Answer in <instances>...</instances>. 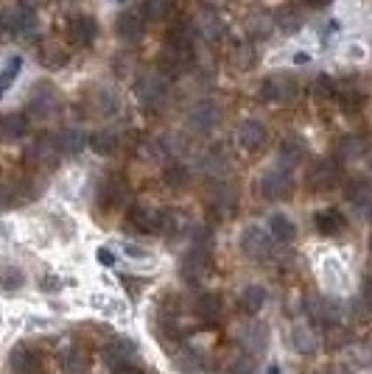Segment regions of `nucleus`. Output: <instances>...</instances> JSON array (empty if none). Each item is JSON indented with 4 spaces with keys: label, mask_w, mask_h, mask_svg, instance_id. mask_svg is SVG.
<instances>
[{
    "label": "nucleus",
    "mask_w": 372,
    "mask_h": 374,
    "mask_svg": "<svg viewBox=\"0 0 372 374\" xmlns=\"http://www.w3.org/2000/svg\"><path fill=\"white\" fill-rule=\"evenodd\" d=\"M9 204H12V193H9V187L0 184V210L9 207Z\"/></svg>",
    "instance_id": "nucleus-48"
},
{
    "label": "nucleus",
    "mask_w": 372,
    "mask_h": 374,
    "mask_svg": "<svg viewBox=\"0 0 372 374\" xmlns=\"http://www.w3.org/2000/svg\"><path fill=\"white\" fill-rule=\"evenodd\" d=\"M23 134H26V120H23V117H17V115L0 117V140H3V143L20 140Z\"/></svg>",
    "instance_id": "nucleus-27"
},
{
    "label": "nucleus",
    "mask_w": 372,
    "mask_h": 374,
    "mask_svg": "<svg viewBox=\"0 0 372 374\" xmlns=\"http://www.w3.org/2000/svg\"><path fill=\"white\" fill-rule=\"evenodd\" d=\"M210 271H213L210 249H199V246H194V249L188 252V257L182 260V277L188 279V282H194V285L205 282V279L210 277Z\"/></svg>",
    "instance_id": "nucleus-5"
},
{
    "label": "nucleus",
    "mask_w": 372,
    "mask_h": 374,
    "mask_svg": "<svg viewBox=\"0 0 372 374\" xmlns=\"http://www.w3.org/2000/svg\"><path fill=\"white\" fill-rule=\"evenodd\" d=\"M126 199H129V187H126V181L121 176H109L101 184V190H98V204L104 210H118V207L126 204Z\"/></svg>",
    "instance_id": "nucleus-8"
},
{
    "label": "nucleus",
    "mask_w": 372,
    "mask_h": 374,
    "mask_svg": "<svg viewBox=\"0 0 372 374\" xmlns=\"http://www.w3.org/2000/svg\"><path fill=\"white\" fill-rule=\"evenodd\" d=\"M104 357H107V363H109L112 371H115V368H121V366H132V363H134V357H137V346H134V341L115 338V341L107 346Z\"/></svg>",
    "instance_id": "nucleus-12"
},
{
    "label": "nucleus",
    "mask_w": 372,
    "mask_h": 374,
    "mask_svg": "<svg viewBox=\"0 0 372 374\" xmlns=\"http://www.w3.org/2000/svg\"><path fill=\"white\" fill-rule=\"evenodd\" d=\"M261 90H263V98H266V101H277V104H291V101L300 95L297 81H294L291 76H286V73L269 76Z\"/></svg>",
    "instance_id": "nucleus-6"
},
{
    "label": "nucleus",
    "mask_w": 372,
    "mask_h": 374,
    "mask_svg": "<svg viewBox=\"0 0 372 374\" xmlns=\"http://www.w3.org/2000/svg\"><path fill=\"white\" fill-rule=\"evenodd\" d=\"M302 156H305V145H302L300 137H286V140L280 143V162H283L286 168L297 165Z\"/></svg>",
    "instance_id": "nucleus-25"
},
{
    "label": "nucleus",
    "mask_w": 372,
    "mask_h": 374,
    "mask_svg": "<svg viewBox=\"0 0 372 374\" xmlns=\"http://www.w3.org/2000/svg\"><path fill=\"white\" fill-rule=\"evenodd\" d=\"M0 20H3V31H12V34L26 37V40H34L37 29H40L31 6H9V9L0 12Z\"/></svg>",
    "instance_id": "nucleus-1"
},
{
    "label": "nucleus",
    "mask_w": 372,
    "mask_h": 374,
    "mask_svg": "<svg viewBox=\"0 0 372 374\" xmlns=\"http://www.w3.org/2000/svg\"><path fill=\"white\" fill-rule=\"evenodd\" d=\"M115 31H118L121 40H126V42H137V40L143 37V20H140V15H134V12H123V15H118Z\"/></svg>",
    "instance_id": "nucleus-18"
},
{
    "label": "nucleus",
    "mask_w": 372,
    "mask_h": 374,
    "mask_svg": "<svg viewBox=\"0 0 372 374\" xmlns=\"http://www.w3.org/2000/svg\"><path fill=\"white\" fill-rule=\"evenodd\" d=\"M98 263H104V266H112V263H115V254H112L109 249H98Z\"/></svg>",
    "instance_id": "nucleus-49"
},
{
    "label": "nucleus",
    "mask_w": 372,
    "mask_h": 374,
    "mask_svg": "<svg viewBox=\"0 0 372 374\" xmlns=\"http://www.w3.org/2000/svg\"><path fill=\"white\" fill-rule=\"evenodd\" d=\"M162 181L171 187V190H185L188 181H191V173H188V168H185V165H168L162 170Z\"/></svg>",
    "instance_id": "nucleus-28"
},
{
    "label": "nucleus",
    "mask_w": 372,
    "mask_h": 374,
    "mask_svg": "<svg viewBox=\"0 0 372 374\" xmlns=\"http://www.w3.org/2000/svg\"><path fill=\"white\" fill-rule=\"evenodd\" d=\"M26 159H29L34 168L51 170V168L59 162V151H56L54 137H42V140H37V143H34V145L26 151Z\"/></svg>",
    "instance_id": "nucleus-9"
},
{
    "label": "nucleus",
    "mask_w": 372,
    "mask_h": 374,
    "mask_svg": "<svg viewBox=\"0 0 372 374\" xmlns=\"http://www.w3.org/2000/svg\"><path fill=\"white\" fill-rule=\"evenodd\" d=\"M126 252H129V254H134V257H143V252H140L137 246H126Z\"/></svg>",
    "instance_id": "nucleus-52"
},
{
    "label": "nucleus",
    "mask_w": 372,
    "mask_h": 374,
    "mask_svg": "<svg viewBox=\"0 0 372 374\" xmlns=\"http://www.w3.org/2000/svg\"><path fill=\"white\" fill-rule=\"evenodd\" d=\"M305 3H308V6H313V9H325V6L330 3V0H305Z\"/></svg>",
    "instance_id": "nucleus-51"
},
{
    "label": "nucleus",
    "mask_w": 372,
    "mask_h": 374,
    "mask_svg": "<svg viewBox=\"0 0 372 374\" xmlns=\"http://www.w3.org/2000/svg\"><path fill=\"white\" fill-rule=\"evenodd\" d=\"M29 109H31V115H37V117H48V115L56 109V90H54L51 84H37Z\"/></svg>",
    "instance_id": "nucleus-16"
},
{
    "label": "nucleus",
    "mask_w": 372,
    "mask_h": 374,
    "mask_svg": "<svg viewBox=\"0 0 372 374\" xmlns=\"http://www.w3.org/2000/svg\"><path fill=\"white\" fill-rule=\"evenodd\" d=\"M168 0H143L140 3V20L146 23H157V20H162L165 15H168Z\"/></svg>",
    "instance_id": "nucleus-30"
},
{
    "label": "nucleus",
    "mask_w": 372,
    "mask_h": 374,
    "mask_svg": "<svg viewBox=\"0 0 372 374\" xmlns=\"http://www.w3.org/2000/svg\"><path fill=\"white\" fill-rule=\"evenodd\" d=\"M20 67H23V59H20V56H15V59H9V62H6V67H3V70H0V95H3V92L15 84V79H17Z\"/></svg>",
    "instance_id": "nucleus-39"
},
{
    "label": "nucleus",
    "mask_w": 372,
    "mask_h": 374,
    "mask_svg": "<svg viewBox=\"0 0 372 374\" xmlns=\"http://www.w3.org/2000/svg\"><path fill=\"white\" fill-rule=\"evenodd\" d=\"M272 20H274V29H283V34H297L302 26V17L294 9H283V12L272 15Z\"/></svg>",
    "instance_id": "nucleus-33"
},
{
    "label": "nucleus",
    "mask_w": 372,
    "mask_h": 374,
    "mask_svg": "<svg viewBox=\"0 0 372 374\" xmlns=\"http://www.w3.org/2000/svg\"><path fill=\"white\" fill-rule=\"evenodd\" d=\"M0 285L3 288H20L23 285V271L20 268H0Z\"/></svg>",
    "instance_id": "nucleus-46"
},
{
    "label": "nucleus",
    "mask_w": 372,
    "mask_h": 374,
    "mask_svg": "<svg viewBox=\"0 0 372 374\" xmlns=\"http://www.w3.org/2000/svg\"><path fill=\"white\" fill-rule=\"evenodd\" d=\"M70 40L76 42V45H82V48H87V45H93L95 42V37H98V26H95V20L93 17H87V15H76L73 20H70Z\"/></svg>",
    "instance_id": "nucleus-13"
},
{
    "label": "nucleus",
    "mask_w": 372,
    "mask_h": 374,
    "mask_svg": "<svg viewBox=\"0 0 372 374\" xmlns=\"http://www.w3.org/2000/svg\"><path fill=\"white\" fill-rule=\"evenodd\" d=\"M247 31H249L252 37L266 40V37L274 31V20H272V15H266V12H263V15H261V12H258V15H252V17H249V23H247Z\"/></svg>",
    "instance_id": "nucleus-34"
},
{
    "label": "nucleus",
    "mask_w": 372,
    "mask_h": 374,
    "mask_svg": "<svg viewBox=\"0 0 372 374\" xmlns=\"http://www.w3.org/2000/svg\"><path fill=\"white\" fill-rule=\"evenodd\" d=\"M188 123H191V129L199 131V134L210 131V129L219 123V106H216L213 101H199V104H194V109L188 112Z\"/></svg>",
    "instance_id": "nucleus-11"
},
{
    "label": "nucleus",
    "mask_w": 372,
    "mask_h": 374,
    "mask_svg": "<svg viewBox=\"0 0 372 374\" xmlns=\"http://www.w3.org/2000/svg\"><path fill=\"white\" fill-rule=\"evenodd\" d=\"M230 374H255V360L244 352L230 357Z\"/></svg>",
    "instance_id": "nucleus-41"
},
{
    "label": "nucleus",
    "mask_w": 372,
    "mask_h": 374,
    "mask_svg": "<svg viewBox=\"0 0 372 374\" xmlns=\"http://www.w3.org/2000/svg\"><path fill=\"white\" fill-rule=\"evenodd\" d=\"M347 202H350L361 216L366 213V207H369V187H366L364 179H358V181H352V184L347 187Z\"/></svg>",
    "instance_id": "nucleus-29"
},
{
    "label": "nucleus",
    "mask_w": 372,
    "mask_h": 374,
    "mask_svg": "<svg viewBox=\"0 0 372 374\" xmlns=\"http://www.w3.org/2000/svg\"><path fill=\"white\" fill-rule=\"evenodd\" d=\"M313 224H316V229L322 232V235H339V232H344V216L339 213V210H319L316 213V218H313Z\"/></svg>",
    "instance_id": "nucleus-20"
},
{
    "label": "nucleus",
    "mask_w": 372,
    "mask_h": 374,
    "mask_svg": "<svg viewBox=\"0 0 372 374\" xmlns=\"http://www.w3.org/2000/svg\"><path fill=\"white\" fill-rule=\"evenodd\" d=\"M222 313H224V302H222L219 293H202V296L196 299V316H199L202 321L213 324V321L222 318Z\"/></svg>",
    "instance_id": "nucleus-19"
},
{
    "label": "nucleus",
    "mask_w": 372,
    "mask_h": 374,
    "mask_svg": "<svg viewBox=\"0 0 372 374\" xmlns=\"http://www.w3.org/2000/svg\"><path fill=\"white\" fill-rule=\"evenodd\" d=\"M54 143H56V151L59 154H76L84 145V134H82V129H62L54 137Z\"/></svg>",
    "instance_id": "nucleus-22"
},
{
    "label": "nucleus",
    "mask_w": 372,
    "mask_h": 374,
    "mask_svg": "<svg viewBox=\"0 0 372 374\" xmlns=\"http://www.w3.org/2000/svg\"><path fill=\"white\" fill-rule=\"evenodd\" d=\"M269 229H272V235H274L277 241H286V243L297 238V227L291 224V218H288V216H272Z\"/></svg>",
    "instance_id": "nucleus-31"
},
{
    "label": "nucleus",
    "mask_w": 372,
    "mask_h": 374,
    "mask_svg": "<svg viewBox=\"0 0 372 374\" xmlns=\"http://www.w3.org/2000/svg\"><path fill=\"white\" fill-rule=\"evenodd\" d=\"M62 371H65V374H84V371H87L84 352H82V349H68V352L62 355Z\"/></svg>",
    "instance_id": "nucleus-37"
},
{
    "label": "nucleus",
    "mask_w": 372,
    "mask_h": 374,
    "mask_svg": "<svg viewBox=\"0 0 372 374\" xmlns=\"http://www.w3.org/2000/svg\"><path fill=\"white\" fill-rule=\"evenodd\" d=\"M361 151H364V143L355 140V137H344V140L339 143V156H341V159H355Z\"/></svg>",
    "instance_id": "nucleus-44"
},
{
    "label": "nucleus",
    "mask_w": 372,
    "mask_h": 374,
    "mask_svg": "<svg viewBox=\"0 0 372 374\" xmlns=\"http://www.w3.org/2000/svg\"><path fill=\"white\" fill-rule=\"evenodd\" d=\"M132 224L140 232H160V210L137 207V210H132Z\"/></svg>",
    "instance_id": "nucleus-24"
},
{
    "label": "nucleus",
    "mask_w": 372,
    "mask_h": 374,
    "mask_svg": "<svg viewBox=\"0 0 372 374\" xmlns=\"http://www.w3.org/2000/svg\"><path fill=\"white\" fill-rule=\"evenodd\" d=\"M40 59H42V65H48V67H65L70 56H68V51L59 48V45H45Z\"/></svg>",
    "instance_id": "nucleus-40"
},
{
    "label": "nucleus",
    "mask_w": 372,
    "mask_h": 374,
    "mask_svg": "<svg viewBox=\"0 0 372 374\" xmlns=\"http://www.w3.org/2000/svg\"><path fill=\"white\" fill-rule=\"evenodd\" d=\"M291 341H294V349L302 352V355H313V352L319 349V338H316V332H313L311 327H305V324L294 327Z\"/></svg>",
    "instance_id": "nucleus-23"
},
{
    "label": "nucleus",
    "mask_w": 372,
    "mask_h": 374,
    "mask_svg": "<svg viewBox=\"0 0 372 374\" xmlns=\"http://www.w3.org/2000/svg\"><path fill=\"white\" fill-rule=\"evenodd\" d=\"M90 145H93V151H98V154H112V151L118 148V131H112V129L95 131V134L90 137Z\"/></svg>",
    "instance_id": "nucleus-36"
},
{
    "label": "nucleus",
    "mask_w": 372,
    "mask_h": 374,
    "mask_svg": "<svg viewBox=\"0 0 372 374\" xmlns=\"http://www.w3.org/2000/svg\"><path fill=\"white\" fill-rule=\"evenodd\" d=\"M137 98H140V104H143L146 109H151V112L162 109L165 101H168V79L160 76V73L143 76L140 84H137Z\"/></svg>",
    "instance_id": "nucleus-2"
},
{
    "label": "nucleus",
    "mask_w": 372,
    "mask_h": 374,
    "mask_svg": "<svg viewBox=\"0 0 372 374\" xmlns=\"http://www.w3.org/2000/svg\"><path fill=\"white\" fill-rule=\"evenodd\" d=\"M173 363H176V368L182 374H199L205 368V360H202V355L196 349H179L173 355Z\"/></svg>",
    "instance_id": "nucleus-21"
},
{
    "label": "nucleus",
    "mask_w": 372,
    "mask_h": 374,
    "mask_svg": "<svg viewBox=\"0 0 372 374\" xmlns=\"http://www.w3.org/2000/svg\"><path fill=\"white\" fill-rule=\"evenodd\" d=\"M233 65H235L238 70H247V67H252V65H255V54H252V45H238V48H235V56H233Z\"/></svg>",
    "instance_id": "nucleus-45"
},
{
    "label": "nucleus",
    "mask_w": 372,
    "mask_h": 374,
    "mask_svg": "<svg viewBox=\"0 0 372 374\" xmlns=\"http://www.w3.org/2000/svg\"><path fill=\"white\" fill-rule=\"evenodd\" d=\"M196 37H199V31H196V23H194V20H182V23L173 29V34H171L173 42L191 45V48H194V42H196Z\"/></svg>",
    "instance_id": "nucleus-38"
},
{
    "label": "nucleus",
    "mask_w": 372,
    "mask_h": 374,
    "mask_svg": "<svg viewBox=\"0 0 372 374\" xmlns=\"http://www.w3.org/2000/svg\"><path fill=\"white\" fill-rule=\"evenodd\" d=\"M241 249H244V254L249 257V260H269V254H272V238L263 232V229H258V227H249L247 232H244V238H241Z\"/></svg>",
    "instance_id": "nucleus-7"
},
{
    "label": "nucleus",
    "mask_w": 372,
    "mask_h": 374,
    "mask_svg": "<svg viewBox=\"0 0 372 374\" xmlns=\"http://www.w3.org/2000/svg\"><path fill=\"white\" fill-rule=\"evenodd\" d=\"M9 366H12V374H37L40 360H37L34 349H29V346L20 343V346H15L12 355H9Z\"/></svg>",
    "instance_id": "nucleus-17"
},
{
    "label": "nucleus",
    "mask_w": 372,
    "mask_h": 374,
    "mask_svg": "<svg viewBox=\"0 0 372 374\" xmlns=\"http://www.w3.org/2000/svg\"><path fill=\"white\" fill-rule=\"evenodd\" d=\"M227 168H230V156H227L222 148H213V151L202 159V170H205L208 176H224Z\"/></svg>",
    "instance_id": "nucleus-26"
},
{
    "label": "nucleus",
    "mask_w": 372,
    "mask_h": 374,
    "mask_svg": "<svg viewBox=\"0 0 372 374\" xmlns=\"http://www.w3.org/2000/svg\"><path fill=\"white\" fill-rule=\"evenodd\" d=\"M118 3H126V0H118Z\"/></svg>",
    "instance_id": "nucleus-54"
},
{
    "label": "nucleus",
    "mask_w": 372,
    "mask_h": 374,
    "mask_svg": "<svg viewBox=\"0 0 372 374\" xmlns=\"http://www.w3.org/2000/svg\"><path fill=\"white\" fill-rule=\"evenodd\" d=\"M115 374H146V371L137 368V366L132 363V366H121V368H115Z\"/></svg>",
    "instance_id": "nucleus-50"
},
{
    "label": "nucleus",
    "mask_w": 372,
    "mask_h": 374,
    "mask_svg": "<svg viewBox=\"0 0 372 374\" xmlns=\"http://www.w3.org/2000/svg\"><path fill=\"white\" fill-rule=\"evenodd\" d=\"M194 59V48L191 45H182V42H173L168 40L162 45V54H160V62L165 70H182V67H188Z\"/></svg>",
    "instance_id": "nucleus-10"
},
{
    "label": "nucleus",
    "mask_w": 372,
    "mask_h": 374,
    "mask_svg": "<svg viewBox=\"0 0 372 374\" xmlns=\"http://www.w3.org/2000/svg\"><path fill=\"white\" fill-rule=\"evenodd\" d=\"M196 31H202L208 40H213V42H216V40H222V37H224V23H222L213 12H205V15H202V23H196Z\"/></svg>",
    "instance_id": "nucleus-35"
},
{
    "label": "nucleus",
    "mask_w": 372,
    "mask_h": 374,
    "mask_svg": "<svg viewBox=\"0 0 372 374\" xmlns=\"http://www.w3.org/2000/svg\"><path fill=\"white\" fill-rule=\"evenodd\" d=\"M266 374H280V368H277V366H269V371H266Z\"/></svg>",
    "instance_id": "nucleus-53"
},
{
    "label": "nucleus",
    "mask_w": 372,
    "mask_h": 374,
    "mask_svg": "<svg viewBox=\"0 0 372 374\" xmlns=\"http://www.w3.org/2000/svg\"><path fill=\"white\" fill-rule=\"evenodd\" d=\"M93 101H95V115H112V112H115V98H112V92L104 90V92H98Z\"/></svg>",
    "instance_id": "nucleus-47"
},
{
    "label": "nucleus",
    "mask_w": 372,
    "mask_h": 374,
    "mask_svg": "<svg viewBox=\"0 0 372 374\" xmlns=\"http://www.w3.org/2000/svg\"><path fill=\"white\" fill-rule=\"evenodd\" d=\"M311 92L325 101V98H333V95H336V84H333V79H327V76H316L313 84H311Z\"/></svg>",
    "instance_id": "nucleus-42"
},
{
    "label": "nucleus",
    "mask_w": 372,
    "mask_h": 374,
    "mask_svg": "<svg viewBox=\"0 0 372 374\" xmlns=\"http://www.w3.org/2000/svg\"><path fill=\"white\" fill-rule=\"evenodd\" d=\"M263 302H266V291H263L261 285H247V288H244V293H241V304H244L247 313H261Z\"/></svg>",
    "instance_id": "nucleus-32"
},
{
    "label": "nucleus",
    "mask_w": 372,
    "mask_h": 374,
    "mask_svg": "<svg viewBox=\"0 0 372 374\" xmlns=\"http://www.w3.org/2000/svg\"><path fill=\"white\" fill-rule=\"evenodd\" d=\"M339 179H341L339 165L327 162V159H319V162L311 165V170L305 176V184L311 187L313 193H327V190H333V187L339 184Z\"/></svg>",
    "instance_id": "nucleus-4"
},
{
    "label": "nucleus",
    "mask_w": 372,
    "mask_h": 374,
    "mask_svg": "<svg viewBox=\"0 0 372 374\" xmlns=\"http://www.w3.org/2000/svg\"><path fill=\"white\" fill-rule=\"evenodd\" d=\"M263 324H249L247 327V332H244V343H247V349H261L263 346V341H266V332L261 330Z\"/></svg>",
    "instance_id": "nucleus-43"
},
{
    "label": "nucleus",
    "mask_w": 372,
    "mask_h": 374,
    "mask_svg": "<svg viewBox=\"0 0 372 374\" xmlns=\"http://www.w3.org/2000/svg\"><path fill=\"white\" fill-rule=\"evenodd\" d=\"M235 137H238V145L247 148V151H258V148L266 145V129H263L258 120H244V123L238 126Z\"/></svg>",
    "instance_id": "nucleus-14"
},
{
    "label": "nucleus",
    "mask_w": 372,
    "mask_h": 374,
    "mask_svg": "<svg viewBox=\"0 0 372 374\" xmlns=\"http://www.w3.org/2000/svg\"><path fill=\"white\" fill-rule=\"evenodd\" d=\"M235 204H238V196H235V190L230 184H224V181H216L213 184V190H210V207L219 213V216H230L233 210H235Z\"/></svg>",
    "instance_id": "nucleus-15"
},
{
    "label": "nucleus",
    "mask_w": 372,
    "mask_h": 374,
    "mask_svg": "<svg viewBox=\"0 0 372 374\" xmlns=\"http://www.w3.org/2000/svg\"><path fill=\"white\" fill-rule=\"evenodd\" d=\"M261 193L272 202H280V199H288L294 193V176L288 168H274L269 173H263L261 179Z\"/></svg>",
    "instance_id": "nucleus-3"
}]
</instances>
